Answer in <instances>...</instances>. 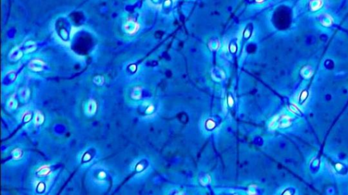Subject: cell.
<instances>
[{"label": "cell", "instance_id": "cell-14", "mask_svg": "<svg viewBox=\"0 0 348 195\" xmlns=\"http://www.w3.org/2000/svg\"><path fill=\"white\" fill-rule=\"evenodd\" d=\"M169 3H170V1H166V2H165V4L166 5H169Z\"/></svg>", "mask_w": 348, "mask_h": 195}, {"label": "cell", "instance_id": "cell-8", "mask_svg": "<svg viewBox=\"0 0 348 195\" xmlns=\"http://www.w3.org/2000/svg\"><path fill=\"white\" fill-rule=\"evenodd\" d=\"M22 154V150L20 149H19V148H16V149H15L14 150H13L12 152V157L14 158V159H16V160H18V159L21 158Z\"/></svg>", "mask_w": 348, "mask_h": 195}, {"label": "cell", "instance_id": "cell-3", "mask_svg": "<svg viewBox=\"0 0 348 195\" xmlns=\"http://www.w3.org/2000/svg\"><path fill=\"white\" fill-rule=\"evenodd\" d=\"M97 110V104L93 99L90 100L88 103L87 109H86V113L88 116H93L95 114Z\"/></svg>", "mask_w": 348, "mask_h": 195}, {"label": "cell", "instance_id": "cell-9", "mask_svg": "<svg viewBox=\"0 0 348 195\" xmlns=\"http://www.w3.org/2000/svg\"><path fill=\"white\" fill-rule=\"evenodd\" d=\"M50 171V169L47 167H44L40 168V169L38 171V174L40 176H44L47 175V174L49 173Z\"/></svg>", "mask_w": 348, "mask_h": 195}, {"label": "cell", "instance_id": "cell-1", "mask_svg": "<svg viewBox=\"0 0 348 195\" xmlns=\"http://www.w3.org/2000/svg\"><path fill=\"white\" fill-rule=\"evenodd\" d=\"M139 29V25L137 22L135 20L131 19L128 20L125 25V31L129 34H134Z\"/></svg>", "mask_w": 348, "mask_h": 195}, {"label": "cell", "instance_id": "cell-4", "mask_svg": "<svg viewBox=\"0 0 348 195\" xmlns=\"http://www.w3.org/2000/svg\"><path fill=\"white\" fill-rule=\"evenodd\" d=\"M22 55V52L18 48H16L10 53V58L12 61H17V60L20 59Z\"/></svg>", "mask_w": 348, "mask_h": 195}, {"label": "cell", "instance_id": "cell-11", "mask_svg": "<svg viewBox=\"0 0 348 195\" xmlns=\"http://www.w3.org/2000/svg\"><path fill=\"white\" fill-rule=\"evenodd\" d=\"M8 107L11 109H14L17 107V102L15 101L14 99H11L8 102Z\"/></svg>", "mask_w": 348, "mask_h": 195}, {"label": "cell", "instance_id": "cell-6", "mask_svg": "<svg viewBox=\"0 0 348 195\" xmlns=\"http://www.w3.org/2000/svg\"><path fill=\"white\" fill-rule=\"evenodd\" d=\"M19 95L22 100H27L29 97V89H27V88H23V89H22L19 92Z\"/></svg>", "mask_w": 348, "mask_h": 195}, {"label": "cell", "instance_id": "cell-13", "mask_svg": "<svg viewBox=\"0 0 348 195\" xmlns=\"http://www.w3.org/2000/svg\"><path fill=\"white\" fill-rule=\"evenodd\" d=\"M256 1H257V2L261 3V2H263V0H256Z\"/></svg>", "mask_w": 348, "mask_h": 195}, {"label": "cell", "instance_id": "cell-12", "mask_svg": "<svg viewBox=\"0 0 348 195\" xmlns=\"http://www.w3.org/2000/svg\"><path fill=\"white\" fill-rule=\"evenodd\" d=\"M304 70L305 71L303 70V72H305V74H303L304 77H310V76H311L312 73H311V71L310 70L309 67L308 70H307V67H305V68H304Z\"/></svg>", "mask_w": 348, "mask_h": 195}, {"label": "cell", "instance_id": "cell-2", "mask_svg": "<svg viewBox=\"0 0 348 195\" xmlns=\"http://www.w3.org/2000/svg\"><path fill=\"white\" fill-rule=\"evenodd\" d=\"M44 63L41 60H33L29 63V67L34 72H41L44 69Z\"/></svg>", "mask_w": 348, "mask_h": 195}, {"label": "cell", "instance_id": "cell-5", "mask_svg": "<svg viewBox=\"0 0 348 195\" xmlns=\"http://www.w3.org/2000/svg\"><path fill=\"white\" fill-rule=\"evenodd\" d=\"M44 117L40 112H37L34 118V123L36 125H42L44 122Z\"/></svg>", "mask_w": 348, "mask_h": 195}, {"label": "cell", "instance_id": "cell-7", "mask_svg": "<svg viewBox=\"0 0 348 195\" xmlns=\"http://www.w3.org/2000/svg\"><path fill=\"white\" fill-rule=\"evenodd\" d=\"M142 96V91L140 88H135L132 92L131 97L133 99H139Z\"/></svg>", "mask_w": 348, "mask_h": 195}, {"label": "cell", "instance_id": "cell-10", "mask_svg": "<svg viewBox=\"0 0 348 195\" xmlns=\"http://www.w3.org/2000/svg\"><path fill=\"white\" fill-rule=\"evenodd\" d=\"M93 82L96 84H97V85H102L104 82V78L101 76H96L95 77L94 79H93Z\"/></svg>", "mask_w": 348, "mask_h": 195}]
</instances>
